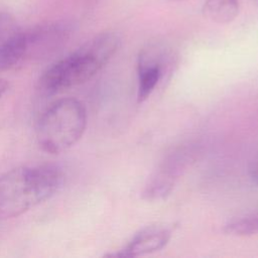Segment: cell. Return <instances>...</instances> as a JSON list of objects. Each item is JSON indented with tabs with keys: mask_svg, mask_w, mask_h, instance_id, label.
<instances>
[{
	"mask_svg": "<svg viewBox=\"0 0 258 258\" xmlns=\"http://www.w3.org/2000/svg\"><path fill=\"white\" fill-rule=\"evenodd\" d=\"M9 85L4 79H0V99L8 91Z\"/></svg>",
	"mask_w": 258,
	"mask_h": 258,
	"instance_id": "obj_10",
	"label": "cell"
},
{
	"mask_svg": "<svg viewBox=\"0 0 258 258\" xmlns=\"http://www.w3.org/2000/svg\"><path fill=\"white\" fill-rule=\"evenodd\" d=\"M53 164L21 166L0 175V220L18 217L51 198L63 183Z\"/></svg>",
	"mask_w": 258,
	"mask_h": 258,
	"instance_id": "obj_1",
	"label": "cell"
},
{
	"mask_svg": "<svg viewBox=\"0 0 258 258\" xmlns=\"http://www.w3.org/2000/svg\"><path fill=\"white\" fill-rule=\"evenodd\" d=\"M169 57L170 50L163 43L152 42L142 48L137 61L139 103L144 102L155 90Z\"/></svg>",
	"mask_w": 258,
	"mask_h": 258,
	"instance_id": "obj_4",
	"label": "cell"
},
{
	"mask_svg": "<svg viewBox=\"0 0 258 258\" xmlns=\"http://www.w3.org/2000/svg\"><path fill=\"white\" fill-rule=\"evenodd\" d=\"M253 179L255 180V182L258 184V164H256L253 168H252V173H251Z\"/></svg>",
	"mask_w": 258,
	"mask_h": 258,
	"instance_id": "obj_11",
	"label": "cell"
},
{
	"mask_svg": "<svg viewBox=\"0 0 258 258\" xmlns=\"http://www.w3.org/2000/svg\"><path fill=\"white\" fill-rule=\"evenodd\" d=\"M225 233L231 236H252L258 234V211L233 218L224 227Z\"/></svg>",
	"mask_w": 258,
	"mask_h": 258,
	"instance_id": "obj_9",
	"label": "cell"
},
{
	"mask_svg": "<svg viewBox=\"0 0 258 258\" xmlns=\"http://www.w3.org/2000/svg\"><path fill=\"white\" fill-rule=\"evenodd\" d=\"M87 127V111L75 98L60 99L39 118L36 139L39 146L49 153H60L75 145Z\"/></svg>",
	"mask_w": 258,
	"mask_h": 258,
	"instance_id": "obj_3",
	"label": "cell"
},
{
	"mask_svg": "<svg viewBox=\"0 0 258 258\" xmlns=\"http://www.w3.org/2000/svg\"><path fill=\"white\" fill-rule=\"evenodd\" d=\"M120 44L121 37L116 31L99 33L50 66L39 79L40 90L54 94L89 81L109 62Z\"/></svg>",
	"mask_w": 258,
	"mask_h": 258,
	"instance_id": "obj_2",
	"label": "cell"
},
{
	"mask_svg": "<svg viewBox=\"0 0 258 258\" xmlns=\"http://www.w3.org/2000/svg\"><path fill=\"white\" fill-rule=\"evenodd\" d=\"M171 237V230L166 226H150L141 230L115 257H137L154 253L162 249Z\"/></svg>",
	"mask_w": 258,
	"mask_h": 258,
	"instance_id": "obj_7",
	"label": "cell"
},
{
	"mask_svg": "<svg viewBox=\"0 0 258 258\" xmlns=\"http://www.w3.org/2000/svg\"><path fill=\"white\" fill-rule=\"evenodd\" d=\"M239 9V0H206L203 13L213 22L226 24L238 16Z\"/></svg>",
	"mask_w": 258,
	"mask_h": 258,
	"instance_id": "obj_8",
	"label": "cell"
},
{
	"mask_svg": "<svg viewBox=\"0 0 258 258\" xmlns=\"http://www.w3.org/2000/svg\"><path fill=\"white\" fill-rule=\"evenodd\" d=\"M69 37L66 24H48L26 31V51L24 59L41 58L54 52Z\"/></svg>",
	"mask_w": 258,
	"mask_h": 258,
	"instance_id": "obj_6",
	"label": "cell"
},
{
	"mask_svg": "<svg viewBox=\"0 0 258 258\" xmlns=\"http://www.w3.org/2000/svg\"><path fill=\"white\" fill-rule=\"evenodd\" d=\"M26 31L8 11L0 7V72L14 68L24 60Z\"/></svg>",
	"mask_w": 258,
	"mask_h": 258,
	"instance_id": "obj_5",
	"label": "cell"
},
{
	"mask_svg": "<svg viewBox=\"0 0 258 258\" xmlns=\"http://www.w3.org/2000/svg\"><path fill=\"white\" fill-rule=\"evenodd\" d=\"M168 1H184V0H168Z\"/></svg>",
	"mask_w": 258,
	"mask_h": 258,
	"instance_id": "obj_12",
	"label": "cell"
}]
</instances>
